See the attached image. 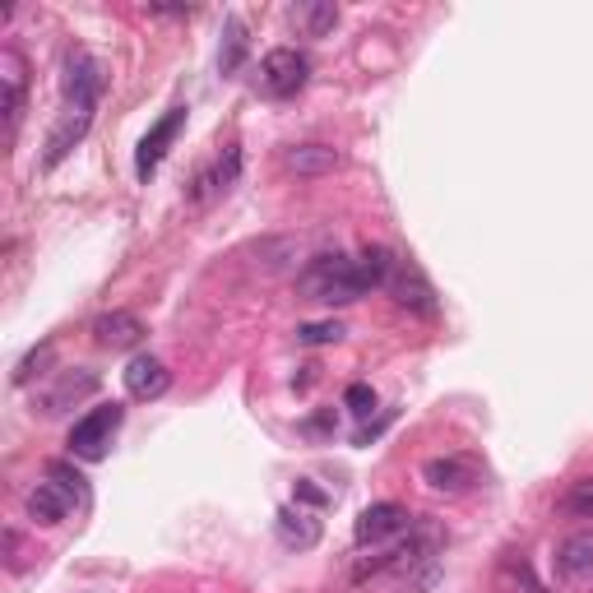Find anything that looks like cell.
<instances>
[{
    "mask_svg": "<svg viewBox=\"0 0 593 593\" xmlns=\"http://www.w3.org/2000/svg\"><path fill=\"white\" fill-rule=\"evenodd\" d=\"M297 293L306 301H320V306H348V301H358L366 297V278L358 270V260H348V255H316L311 265H306L297 274Z\"/></svg>",
    "mask_w": 593,
    "mask_h": 593,
    "instance_id": "6da1fadb",
    "label": "cell"
},
{
    "mask_svg": "<svg viewBox=\"0 0 593 593\" xmlns=\"http://www.w3.org/2000/svg\"><path fill=\"white\" fill-rule=\"evenodd\" d=\"M121 422H125V408L121 404H102V408H94V413H84L79 422L70 427V454L75 459H107V446H112V436L121 431Z\"/></svg>",
    "mask_w": 593,
    "mask_h": 593,
    "instance_id": "7a4b0ae2",
    "label": "cell"
},
{
    "mask_svg": "<svg viewBox=\"0 0 593 593\" xmlns=\"http://www.w3.org/2000/svg\"><path fill=\"white\" fill-rule=\"evenodd\" d=\"M311 79V61L297 47H274L265 61H260V89L270 98H293L301 84Z\"/></svg>",
    "mask_w": 593,
    "mask_h": 593,
    "instance_id": "3957f363",
    "label": "cell"
},
{
    "mask_svg": "<svg viewBox=\"0 0 593 593\" xmlns=\"http://www.w3.org/2000/svg\"><path fill=\"white\" fill-rule=\"evenodd\" d=\"M408 529H413V515L404 510V505L376 501V505H366V510L358 515L353 538H358L362 547H376V542H385V538H394V534H408Z\"/></svg>",
    "mask_w": 593,
    "mask_h": 593,
    "instance_id": "277c9868",
    "label": "cell"
},
{
    "mask_svg": "<svg viewBox=\"0 0 593 593\" xmlns=\"http://www.w3.org/2000/svg\"><path fill=\"white\" fill-rule=\"evenodd\" d=\"M89 125H94V107H65L61 121L52 125V135H47V153H42V167H61V163L75 153V144L89 135Z\"/></svg>",
    "mask_w": 593,
    "mask_h": 593,
    "instance_id": "5b68a950",
    "label": "cell"
},
{
    "mask_svg": "<svg viewBox=\"0 0 593 593\" xmlns=\"http://www.w3.org/2000/svg\"><path fill=\"white\" fill-rule=\"evenodd\" d=\"M102 84H107L102 65L89 52H70V56H65V98H70V107H98Z\"/></svg>",
    "mask_w": 593,
    "mask_h": 593,
    "instance_id": "8992f818",
    "label": "cell"
},
{
    "mask_svg": "<svg viewBox=\"0 0 593 593\" xmlns=\"http://www.w3.org/2000/svg\"><path fill=\"white\" fill-rule=\"evenodd\" d=\"M182 125H186V107H172V112L149 130V135L140 140V153H135V172H140V182H149L153 172H158V163L167 158V149H172V140L182 135Z\"/></svg>",
    "mask_w": 593,
    "mask_h": 593,
    "instance_id": "52a82bcc",
    "label": "cell"
},
{
    "mask_svg": "<svg viewBox=\"0 0 593 593\" xmlns=\"http://www.w3.org/2000/svg\"><path fill=\"white\" fill-rule=\"evenodd\" d=\"M121 381L130 389V399H163V394L172 389V371L158 358L140 353V358H130V366L121 371Z\"/></svg>",
    "mask_w": 593,
    "mask_h": 593,
    "instance_id": "ba28073f",
    "label": "cell"
},
{
    "mask_svg": "<svg viewBox=\"0 0 593 593\" xmlns=\"http://www.w3.org/2000/svg\"><path fill=\"white\" fill-rule=\"evenodd\" d=\"M24 56H19L14 47L0 52V112H6V130L14 135L19 125V112H24Z\"/></svg>",
    "mask_w": 593,
    "mask_h": 593,
    "instance_id": "9c48e42d",
    "label": "cell"
},
{
    "mask_svg": "<svg viewBox=\"0 0 593 593\" xmlns=\"http://www.w3.org/2000/svg\"><path fill=\"white\" fill-rule=\"evenodd\" d=\"M149 334L140 316L130 311H107L94 320V343L98 348H112V353H125V348H140V339Z\"/></svg>",
    "mask_w": 593,
    "mask_h": 593,
    "instance_id": "30bf717a",
    "label": "cell"
},
{
    "mask_svg": "<svg viewBox=\"0 0 593 593\" xmlns=\"http://www.w3.org/2000/svg\"><path fill=\"white\" fill-rule=\"evenodd\" d=\"M422 477H427L431 492L459 496V492H469L473 482H477V464H469V459H459V454H441V459H427Z\"/></svg>",
    "mask_w": 593,
    "mask_h": 593,
    "instance_id": "8fae6325",
    "label": "cell"
},
{
    "mask_svg": "<svg viewBox=\"0 0 593 593\" xmlns=\"http://www.w3.org/2000/svg\"><path fill=\"white\" fill-rule=\"evenodd\" d=\"M94 389H98V376H94V371H84V366H79V371H65V376H61L47 394H42L37 404H42V413H47V417H61L65 408H75L79 399H89Z\"/></svg>",
    "mask_w": 593,
    "mask_h": 593,
    "instance_id": "7c38bea8",
    "label": "cell"
},
{
    "mask_svg": "<svg viewBox=\"0 0 593 593\" xmlns=\"http://www.w3.org/2000/svg\"><path fill=\"white\" fill-rule=\"evenodd\" d=\"M389 293H394V301H399V306H408V311L436 316V293H431V283L417 274L413 265H404V260H399V270H394V278H389Z\"/></svg>",
    "mask_w": 593,
    "mask_h": 593,
    "instance_id": "4fadbf2b",
    "label": "cell"
},
{
    "mask_svg": "<svg viewBox=\"0 0 593 593\" xmlns=\"http://www.w3.org/2000/svg\"><path fill=\"white\" fill-rule=\"evenodd\" d=\"M274 529H278V542L283 547H297V552H306V547L320 542V519L297 510V505H283V510L274 515Z\"/></svg>",
    "mask_w": 593,
    "mask_h": 593,
    "instance_id": "5bb4252c",
    "label": "cell"
},
{
    "mask_svg": "<svg viewBox=\"0 0 593 593\" xmlns=\"http://www.w3.org/2000/svg\"><path fill=\"white\" fill-rule=\"evenodd\" d=\"M557 575H565V580H589L593 575V529L570 534L557 547Z\"/></svg>",
    "mask_w": 593,
    "mask_h": 593,
    "instance_id": "9a60e30c",
    "label": "cell"
},
{
    "mask_svg": "<svg viewBox=\"0 0 593 593\" xmlns=\"http://www.w3.org/2000/svg\"><path fill=\"white\" fill-rule=\"evenodd\" d=\"M70 510H75V496L65 492L61 482H52V477H47V482H37V492L29 496V515H33L37 524H61Z\"/></svg>",
    "mask_w": 593,
    "mask_h": 593,
    "instance_id": "2e32d148",
    "label": "cell"
},
{
    "mask_svg": "<svg viewBox=\"0 0 593 593\" xmlns=\"http://www.w3.org/2000/svg\"><path fill=\"white\" fill-rule=\"evenodd\" d=\"M288 167L297 172V177H325V172L339 167V153L325 149V144H297L288 153Z\"/></svg>",
    "mask_w": 593,
    "mask_h": 593,
    "instance_id": "e0dca14e",
    "label": "cell"
},
{
    "mask_svg": "<svg viewBox=\"0 0 593 593\" xmlns=\"http://www.w3.org/2000/svg\"><path fill=\"white\" fill-rule=\"evenodd\" d=\"M246 29H241V19H228V33H223V52H218V70L223 75H237L241 61H246Z\"/></svg>",
    "mask_w": 593,
    "mask_h": 593,
    "instance_id": "ac0fdd59",
    "label": "cell"
},
{
    "mask_svg": "<svg viewBox=\"0 0 593 593\" xmlns=\"http://www.w3.org/2000/svg\"><path fill=\"white\" fill-rule=\"evenodd\" d=\"M297 19H301L306 37H325L329 29L339 24V10L329 6V0H311V6H301V10H297Z\"/></svg>",
    "mask_w": 593,
    "mask_h": 593,
    "instance_id": "d6986e66",
    "label": "cell"
},
{
    "mask_svg": "<svg viewBox=\"0 0 593 593\" xmlns=\"http://www.w3.org/2000/svg\"><path fill=\"white\" fill-rule=\"evenodd\" d=\"M52 362H56V348H52V343H42V348H33V353L14 366V376H10V381H14L19 389H24V385H29L33 376H42V371H47Z\"/></svg>",
    "mask_w": 593,
    "mask_h": 593,
    "instance_id": "ffe728a7",
    "label": "cell"
},
{
    "mask_svg": "<svg viewBox=\"0 0 593 593\" xmlns=\"http://www.w3.org/2000/svg\"><path fill=\"white\" fill-rule=\"evenodd\" d=\"M561 510L565 515H580V519H593V477L575 482V487L561 496Z\"/></svg>",
    "mask_w": 593,
    "mask_h": 593,
    "instance_id": "44dd1931",
    "label": "cell"
},
{
    "mask_svg": "<svg viewBox=\"0 0 593 593\" xmlns=\"http://www.w3.org/2000/svg\"><path fill=\"white\" fill-rule=\"evenodd\" d=\"M339 339H343V325H339V320H311V325L297 329V343H306V348H316V343H339Z\"/></svg>",
    "mask_w": 593,
    "mask_h": 593,
    "instance_id": "7402d4cb",
    "label": "cell"
},
{
    "mask_svg": "<svg viewBox=\"0 0 593 593\" xmlns=\"http://www.w3.org/2000/svg\"><path fill=\"white\" fill-rule=\"evenodd\" d=\"M343 408L353 417H371V413H376V389H371V385H348Z\"/></svg>",
    "mask_w": 593,
    "mask_h": 593,
    "instance_id": "603a6c76",
    "label": "cell"
},
{
    "mask_svg": "<svg viewBox=\"0 0 593 593\" xmlns=\"http://www.w3.org/2000/svg\"><path fill=\"white\" fill-rule=\"evenodd\" d=\"M47 477H52V482H61V487L75 496V505L89 501V487H84V477H79L70 464H52V469H47Z\"/></svg>",
    "mask_w": 593,
    "mask_h": 593,
    "instance_id": "cb8c5ba5",
    "label": "cell"
},
{
    "mask_svg": "<svg viewBox=\"0 0 593 593\" xmlns=\"http://www.w3.org/2000/svg\"><path fill=\"white\" fill-rule=\"evenodd\" d=\"M297 501H306V505H329V492H320L311 477H297Z\"/></svg>",
    "mask_w": 593,
    "mask_h": 593,
    "instance_id": "d4e9b609",
    "label": "cell"
}]
</instances>
